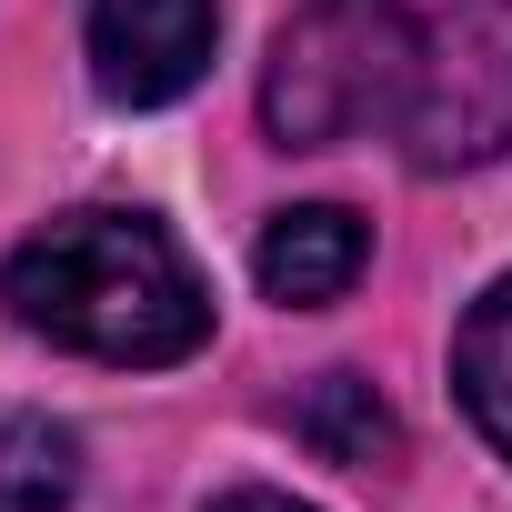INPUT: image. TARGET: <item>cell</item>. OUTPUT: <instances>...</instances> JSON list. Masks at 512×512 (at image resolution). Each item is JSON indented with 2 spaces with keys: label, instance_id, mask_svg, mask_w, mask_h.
I'll return each mask as SVG.
<instances>
[{
  "label": "cell",
  "instance_id": "cell-1",
  "mask_svg": "<svg viewBox=\"0 0 512 512\" xmlns=\"http://www.w3.org/2000/svg\"><path fill=\"white\" fill-rule=\"evenodd\" d=\"M262 121L282 151L392 131L412 171L492 161L512 141V0H302Z\"/></svg>",
  "mask_w": 512,
  "mask_h": 512
},
{
  "label": "cell",
  "instance_id": "cell-2",
  "mask_svg": "<svg viewBox=\"0 0 512 512\" xmlns=\"http://www.w3.org/2000/svg\"><path fill=\"white\" fill-rule=\"evenodd\" d=\"M0 302L21 332L91 352V362H191L211 342V282L191 272V251L141 221V211H61L41 221L11 262H0Z\"/></svg>",
  "mask_w": 512,
  "mask_h": 512
},
{
  "label": "cell",
  "instance_id": "cell-3",
  "mask_svg": "<svg viewBox=\"0 0 512 512\" xmlns=\"http://www.w3.org/2000/svg\"><path fill=\"white\" fill-rule=\"evenodd\" d=\"M91 21V81L131 111L181 101L211 71V31H221V0H81Z\"/></svg>",
  "mask_w": 512,
  "mask_h": 512
},
{
  "label": "cell",
  "instance_id": "cell-4",
  "mask_svg": "<svg viewBox=\"0 0 512 512\" xmlns=\"http://www.w3.org/2000/svg\"><path fill=\"white\" fill-rule=\"evenodd\" d=\"M362 262H372V231H362V211H342V201L282 211V221L262 231V251H251V272H262V292H272L282 312L342 302V292L362 282Z\"/></svg>",
  "mask_w": 512,
  "mask_h": 512
},
{
  "label": "cell",
  "instance_id": "cell-5",
  "mask_svg": "<svg viewBox=\"0 0 512 512\" xmlns=\"http://www.w3.org/2000/svg\"><path fill=\"white\" fill-rule=\"evenodd\" d=\"M292 432H302L322 462H342V472H392V462H402V422H392V402H382L362 372H322V382L292 402Z\"/></svg>",
  "mask_w": 512,
  "mask_h": 512
},
{
  "label": "cell",
  "instance_id": "cell-6",
  "mask_svg": "<svg viewBox=\"0 0 512 512\" xmlns=\"http://www.w3.org/2000/svg\"><path fill=\"white\" fill-rule=\"evenodd\" d=\"M452 382H462L472 422L492 432V452H512V272L462 312V332H452Z\"/></svg>",
  "mask_w": 512,
  "mask_h": 512
},
{
  "label": "cell",
  "instance_id": "cell-7",
  "mask_svg": "<svg viewBox=\"0 0 512 512\" xmlns=\"http://www.w3.org/2000/svg\"><path fill=\"white\" fill-rule=\"evenodd\" d=\"M81 482V442L41 412H11L0 422V512H61Z\"/></svg>",
  "mask_w": 512,
  "mask_h": 512
},
{
  "label": "cell",
  "instance_id": "cell-8",
  "mask_svg": "<svg viewBox=\"0 0 512 512\" xmlns=\"http://www.w3.org/2000/svg\"><path fill=\"white\" fill-rule=\"evenodd\" d=\"M211 512H302V502H282V492H231V502H211Z\"/></svg>",
  "mask_w": 512,
  "mask_h": 512
}]
</instances>
